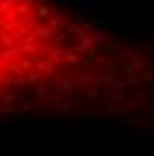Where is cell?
Returning <instances> with one entry per match:
<instances>
[{
  "mask_svg": "<svg viewBox=\"0 0 154 156\" xmlns=\"http://www.w3.org/2000/svg\"><path fill=\"white\" fill-rule=\"evenodd\" d=\"M106 39H108V36H106L104 31H94V41L96 43H101V41H106Z\"/></svg>",
  "mask_w": 154,
  "mask_h": 156,
  "instance_id": "7a4b0ae2",
  "label": "cell"
},
{
  "mask_svg": "<svg viewBox=\"0 0 154 156\" xmlns=\"http://www.w3.org/2000/svg\"><path fill=\"white\" fill-rule=\"evenodd\" d=\"M75 5L79 7V12L84 17H92L96 10H99V0H75Z\"/></svg>",
  "mask_w": 154,
  "mask_h": 156,
  "instance_id": "6da1fadb",
  "label": "cell"
}]
</instances>
